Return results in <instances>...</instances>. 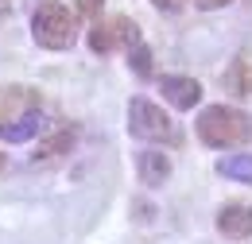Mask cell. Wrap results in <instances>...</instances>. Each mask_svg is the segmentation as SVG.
Returning <instances> with one entry per match:
<instances>
[{
	"instance_id": "cell-8",
	"label": "cell",
	"mask_w": 252,
	"mask_h": 244,
	"mask_svg": "<svg viewBox=\"0 0 252 244\" xmlns=\"http://www.w3.org/2000/svg\"><path fill=\"white\" fill-rule=\"evenodd\" d=\"M136 171H140L144 186H163L167 175H171V159L163 152H140L136 155Z\"/></svg>"
},
{
	"instance_id": "cell-3",
	"label": "cell",
	"mask_w": 252,
	"mask_h": 244,
	"mask_svg": "<svg viewBox=\"0 0 252 244\" xmlns=\"http://www.w3.org/2000/svg\"><path fill=\"white\" fill-rule=\"evenodd\" d=\"M128 132L136 140H152V144H175V148L183 144V132L175 128V121L144 97H132V105H128Z\"/></svg>"
},
{
	"instance_id": "cell-13",
	"label": "cell",
	"mask_w": 252,
	"mask_h": 244,
	"mask_svg": "<svg viewBox=\"0 0 252 244\" xmlns=\"http://www.w3.org/2000/svg\"><path fill=\"white\" fill-rule=\"evenodd\" d=\"M101 12V0H78V16H97Z\"/></svg>"
},
{
	"instance_id": "cell-6",
	"label": "cell",
	"mask_w": 252,
	"mask_h": 244,
	"mask_svg": "<svg viewBox=\"0 0 252 244\" xmlns=\"http://www.w3.org/2000/svg\"><path fill=\"white\" fill-rule=\"evenodd\" d=\"M218 233L225 241H249L252 237V206L249 202H233L218 214Z\"/></svg>"
},
{
	"instance_id": "cell-7",
	"label": "cell",
	"mask_w": 252,
	"mask_h": 244,
	"mask_svg": "<svg viewBox=\"0 0 252 244\" xmlns=\"http://www.w3.org/2000/svg\"><path fill=\"white\" fill-rule=\"evenodd\" d=\"M159 93H163L175 109H194L198 97H202V86H198L194 78H179V74H171V78H159Z\"/></svg>"
},
{
	"instance_id": "cell-17",
	"label": "cell",
	"mask_w": 252,
	"mask_h": 244,
	"mask_svg": "<svg viewBox=\"0 0 252 244\" xmlns=\"http://www.w3.org/2000/svg\"><path fill=\"white\" fill-rule=\"evenodd\" d=\"M0 167H4V155H0Z\"/></svg>"
},
{
	"instance_id": "cell-9",
	"label": "cell",
	"mask_w": 252,
	"mask_h": 244,
	"mask_svg": "<svg viewBox=\"0 0 252 244\" xmlns=\"http://www.w3.org/2000/svg\"><path fill=\"white\" fill-rule=\"evenodd\" d=\"M225 86L237 97H252V55H237L233 59L229 74H225Z\"/></svg>"
},
{
	"instance_id": "cell-11",
	"label": "cell",
	"mask_w": 252,
	"mask_h": 244,
	"mask_svg": "<svg viewBox=\"0 0 252 244\" xmlns=\"http://www.w3.org/2000/svg\"><path fill=\"white\" fill-rule=\"evenodd\" d=\"M70 144H74V128L66 124V128H59V136H55V140H47V144H43V148H39V152H35L32 159H35V163H47V159H59L63 152H70Z\"/></svg>"
},
{
	"instance_id": "cell-15",
	"label": "cell",
	"mask_w": 252,
	"mask_h": 244,
	"mask_svg": "<svg viewBox=\"0 0 252 244\" xmlns=\"http://www.w3.org/2000/svg\"><path fill=\"white\" fill-rule=\"evenodd\" d=\"M225 4H233V0H202V8H225Z\"/></svg>"
},
{
	"instance_id": "cell-4",
	"label": "cell",
	"mask_w": 252,
	"mask_h": 244,
	"mask_svg": "<svg viewBox=\"0 0 252 244\" xmlns=\"http://www.w3.org/2000/svg\"><path fill=\"white\" fill-rule=\"evenodd\" d=\"M47 128H51V113L32 101L24 113L0 117V140H4V144H24V140H35V136L47 132Z\"/></svg>"
},
{
	"instance_id": "cell-1",
	"label": "cell",
	"mask_w": 252,
	"mask_h": 244,
	"mask_svg": "<svg viewBox=\"0 0 252 244\" xmlns=\"http://www.w3.org/2000/svg\"><path fill=\"white\" fill-rule=\"evenodd\" d=\"M194 128L206 148H241L252 140V117L229 105H210L206 113H198Z\"/></svg>"
},
{
	"instance_id": "cell-14",
	"label": "cell",
	"mask_w": 252,
	"mask_h": 244,
	"mask_svg": "<svg viewBox=\"0 0 252 244\" xmlns=\"http://www.w3.org/2000/svg\"><path fill=\"white\" fill-rule=\"evenodd\" d=\"M152 4H156L159 12H183V4H187V0H152Z\"/></svg>"
},
{
	"instance_id": "cell-5",
	"label": "cell",
	"mask_w": 252,
	"mask_h": 244,
	"mask_svg": "<svg viewBox=\"0 0 252 244\" xmlns=\"http://www.w3.org/2000/svg\"><path fill=\"white\" fill-rule=\"evenodd\" d=\"M113 28L121 31V43H125V51H128V66H132V74L148 78V74H152V51L140 43L136 24H132V20H113Z\"/></svg>"
},
{
	"instance_id": "cell-16",
	"label": "cell",
	"mask_w": 252,
	"mask_h": 244,
	"mask_svg": "<svg viewBox=\"0 0 252 244\" xmlns=\"http://www.w3.org/2000/svg\"><path fill=\"white\" fill-rule=\"evenodd\" d=\"M4 12H8V0H0V16H4Z\"/></svg>"
},
{
	"instance_id": "cell-10",
	"label": "cell",
	"mask_w": 252,
	"mask_h": 244,
	"mask_svg": "<svg viewBox=\"0 0 252 244\" xmlns=\"http://www.w3.org/2000/svg\"><path fill=\"white\" fill-rule=\"evenodd\" d=\"M218 175L252 186V155H225V159H218Z\"/></svg>"
},
{
	"instance_id": "cell-12",
	"label": "cell",
	"mask_w": 252,
	"mask_h": 244,
	"mask_svg": "<svg viewBox=\"0 0 252 244\" xmlns=\"http://www.w3.org/2000/svg\"><path fill=\"white\" fill-rule=\"evenodd\" d=\"M90 43H94V51H109V47H113V39H109V31H105V28H94Z\"/></svg>"
},
{
	"instance_id": "cell-2",
	"label": "cell",
	"mask_w": 252,
	"mask_h": 244,
	"mask_svg": "<svg viewBox=\"0 0 252 244\" xmlns=\"http://www.w3.org/2000/svg\"><path fill=\"white\" fill-rule=\"evenodd\" d=\"M32 35L43 51H66V47H74V39H78L74 12L66 4H55V0L39 4L35 16H32Z\"/></svg>"
}]
</instances>
